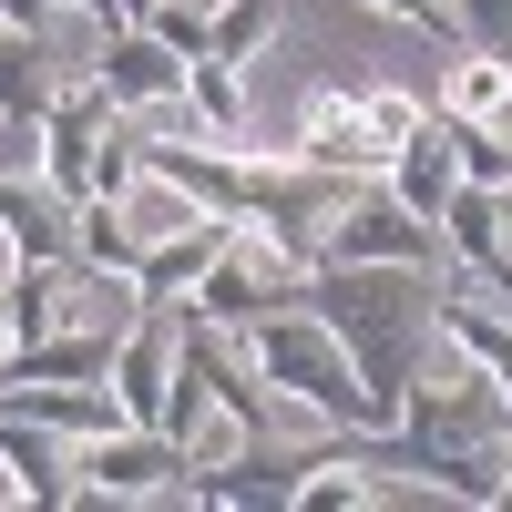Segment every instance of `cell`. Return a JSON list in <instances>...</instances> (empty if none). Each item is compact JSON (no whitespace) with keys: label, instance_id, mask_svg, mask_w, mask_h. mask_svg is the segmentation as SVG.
I'll list each match as a JSON object with an SVG mask.
<instances>
[{"label":"cell","instance_id":"obj_21","mask_svg":"<svg viewBox=\"0 0 512 512\" xmlns=\"http://www.w3.org/2000/svg\"><path fill=\"white\" fill-rule=\"evenodd\" d=\"M369 11H390V21H410V31H431V41H451V52H461V21H451V0H369Z\"/></svg>","mask_w":512,"mask_h":512},{"label":"cell","instance_id":"obj_26","mask_svg":"<svg viewBox=\"0 0 512 512\" xmlns=\"http://www.w3.org/2000/svg\"><path fill=\"white\" fill-rule=\"evenodd\" d=\"M502 205H512V185H502Z\"/></svg>","mask_w":512,"mask_h":512},{"label":"cell","instance_id":"obj_7","mask_svg":"<svg viewBox=\"0 0 512 512\" xmlns=\"http://www.w3.org/2000/svg\"><path fill=\"white\" fill-rule=\"evenodd\" d=\"M287 154H308V164H328V175H390V134L369 123V93H349V82H318L308 93V113H297V144Z\"/></svg>","mask_w":512,"mask_h":512},{"label":"cell","instance_id":"obj_11","mask_svg":"<svg viewBox=\"0 0 512 512\" xmlns=\"http://www.w3.org/2000/svg\"><path fill=\"white\" fill-rule=\"evenodd\" d=\"M226 236H236V216H195L185 236H154V246H144V267H134L144 308H185V297L205 287V267L226 256Z\"/></svg>","mask_w":512,"mask_h":512},{"label":"cell","instance_id":"obj_8","mask_svg":"<svg viewBox=\"0 0 512 512\" xmlns=\"http://www.w3.org/2000/svg\"><path fill=\"white\" fill-rule=\"evenodd\" d=\"M185 52H175V41H154L144 21H113L103 31V52H93V82H103V93L123 103V113H134V103H164V93H185Z\"/></svg>","mask_w":512,"mask_h":512},{"label":"cell","instance_id":"obj_17","mask_svg":"<svg viewBox=\"0 0 512 512\" xmlns=\"http://www.w3.org/2000/svg\"><path fill=\"white\" fill-rule=\"evenodd\" d=\"M185 93H195V113H205V134H216V144H246V62H216V52H205V62L185 72Z\"/></svg>","mask_w":512,"mask_h":512},{"label":"cell","instance_id":"obj_12","mask_svg":"<svg viewBox=\"0 0 512 512\" xmlns=\"http://www.w3.org/2000/svg\"><path fill=\"white\" fill-rule=\"evenodd\" d=\"M113 349H123V328L72 318V328H52V338L0 349V379H113Z\"/></svg>","mask_w":512,"mask_h":512},{"label":"cell","instance_id":"obj_4","mask_svg":"<svg viewBox=\"0 0 512 512\" xmlns=\"http://www.w3.org/2000/svg\"><path fill=\"white\" fill-rule=\"evenodd\" d=\"M72 472H82V502H164V492L195 472V451H185L175 431L123 420V431H103V441L72 451Z\"/></svg>","mask_w":512,"mask_h":512},{"label":"cell","instance_id":"obj_2","mask_svg":"<svg viewBox=\"0 0 512 512\" xmlns=\"http://www.w3.org/2000/svg\"><path fill=\"white\" fill-rule=\"evenodd\" d=\"M451 287H461L451 267H390V256H328V267L308 277V308L349 338V359H359V379H369L379 420H400L410 379L451 349V328H441Z\"/></svg>","mask_w":512,"mask_h":512},{"label":"cell","instance_id":"obj_1","mask_svg":"<svg viewBox=\"0 0 512 512\" xmlns=\"http://www.w3.org/2000/svg\"><path fill=\"white\" fill-rule=\"evenodd\" d=\"M338 451L369 461V472H390V482H420V492L512 512V390H502L472 349H441L431 369L410 379L400 420H379V431H338Z\"/></svg>","mask_w":512,"mask_h":512},{"label":"cell","instance_id":"obj_13","mask_svg":"<svg viewBox=\"0 0 512 512\" xmlns=\"http://www.w3.org/2000/svg\"><path fill=\"white\" fill-rule=\"evenodd\" d=\"M297 472H308V461H277L267 441H256V451H236V461H226V472H205V461H195V472L175 482V502H216V512H246V502H287V492H297Z\"/></svg>","mask_w":512,"mask_h":512},{"label":"cell","instance_id":"obj_24","mask_svg":"<svg viewBox=\"0 0 512 512\" xmlns=\"http://www.w3.org/2000/svg\"><path fill=\"white\" fill-rule=\"evenodd\" d=\"M0 349H11V297H0Z\"/></svg>","mask_w":512,"mask_h":512},{"label":"cell","instance_id":"obj_3","mask_svg":"<svg viewBox=\"0 0 512 512\" xmlns=\"http://www.w3.org/2000/svg\"><path fill=\"white\" fill-rule=\"evenodd\" d=\"M246 349H256V369H267L318 431H379V400H369V379H359V359H349V338H338L308 297L267 308V318L246 328Z\"/></svg>","mask_w":512,"mask_h":512},{"label":"cell","instance_id":"obj_14","mask_svg":"<svg viewBox=\"0 0 512 512\" xmlns=\"http://www.w3.org/2000/svg\"><path fill=\"white\" fill-rule=\"evenodd\" d=\"M451 123H512V52H451L441 93H431Z\"/></svg>","mask_w":512,"mask_h":512},{"label":"cell","instance_id":"obj_16","mask_svg":"<svg viewBox=\"0 0 512 512\" xmlns=\"http://www.w3.org/2000/svg\"><path fill=\"white\" fill-rule=\"evenodd\" d=\"M72 256H82V267H113V277H134V267H144V226L123 216V195L72 205Z\"/></svg>","mask_w":512,"mask_h":512},{"label":"cell","instance_id":"obj_5","mask_svg":"<svg viewBox=\"0 0 512 512\" xmlns=\"http://www.w3.org/2000/svg\"><path fill=\"white\" fill-rule=\"evenodd\" d=\"M328 256H390V267H461L451 256V236L431 226V216H410V205L390 195V185H359L349 205H338V226H328V246H318V267Z\"/></svg>","mask_w":512,"mask_h":512},{"label":"cell","instance_id":"obj_9","mask_svg":"<svg viewBox=\"0 0 512 512\" xmlns=\"http://www.w3.org/2000/svg\"><path fill=\"white\" fill-rule=\"evenodd\" d=\"M62 103V52L52 31H11L0 21V134H41Z\"/></svg>","mask_w":512,"mask_h":512},{"label":"cell","instance_id":"obj_18","mask_svg":"<svg viewBox=\"0 0 512 512\" xmlns=\"http://www.w3.org/2000/svg\"><path fill=\"white\" fill-rule=\"evenodd\" d=\"M277 21H287V0H226L216 11V62H256L277 41Z\"/></svg>","mask_w":512,"mask_h":512},{"label":"cell","instance_id":"obj_19","mask_svg":"<svg viewBox=\"0 0 512 512\" xmlns=\"http://www.w3.org/2000/svg\"><path fill=\"white\" fill-rule=\"evenodd\" d=\"M216 11H226V0H154L144 31H154V41H175L185 62H205V52H216Z\"/></svg>","mask_w":512,"mask_h":512},{"label":"cell","instance_id":"obj_23","mask_svg":"<svg viewBox=\"0 0 512 512\" xmlns=\"http://www.w3.org/2000/svg\"><path fill=\"white\" fill-rule=\"evenodd\" d=\"M482 287L502 297V308H512V256H502V267H482Z\"/></svg>","mask_w":512,"mask_h":512},{"label":"cell","instance_id":"obj_15","mask_svg":"<svg viewBox=\"0 0 512 512\" xmlns=\"http://www.w3.org/2000/svg\"><path fill=\"white\" fill-rule=\"evenodd\" d=\"M379 502H390V472H369L349 451H318L287 492V512H379Z\"/></svg>","mask_w":512,"mask_h":512},{"label":"cell","instance_id":"obj_6","mask_svg":"<svg viewBox=\"0 0 512 512\" xmlns=\"http://www.w3.org/2000/svg\"><path fill=\"white\" fill-rule=\"evenodd\" d=\"M113 123H123V103L103 93L93 72H82V82H62L52 123H41V185H52L62 205H82V195H93V175H103V144H113Z\"/></svg>","mask_w":512,"mask_h":512},{"label":"cell","instance_id":"obj_10","mask_svg":"<svg viewBox=\"0 0 512 512\" xmlns=\"http://www.w3.org/2000/svg\"><path fill=\"white\" fill-rule=\"evenodd\" d=\"M379 185H390L400 205H410V216H451V195H461V134H451V113L431 103V123H420V134L390 154V175H379Z\"/></svg>","mask_w":512,"mask_h":512},{"label":"cell","instance_id":"obj_25","mask_svg":"<svg viewBox=\"0 0 512 512\" xmlns=\"http://www.w3.org/2000/svg\"><path fill=\"white\" fill-rule=\"evenodd\" d=\"M144 11H154V0H123V21H144Z\"/></svg>","mask_w":512,"mask_h":512},{"label":"cell","instance_id":"obj_20","mask_svg":"<svg viewBox=\"0 0 512 512\" xmlns=\"http://www.w3.org/2000/svg\"><path fill=\"white\" fill-rule=\"evenodd\" d=\"M461 52H512V0H451Z\"/></svg>","mask_w":512,"mask_h":512},{"label":"cell","instance_id":"obj_22","mask_svg":"<svg viewBox=\"0 0 512 512\" xmlns=\"http://www.w3.org/2000/svg\"><path fill=\"white\" fill-rule=\"evenodd\" d=\"M52 11H62V0H0V21H11V31H52Z\"/></svg>","mask_w":512,"mask_h":512}]
</instances>
